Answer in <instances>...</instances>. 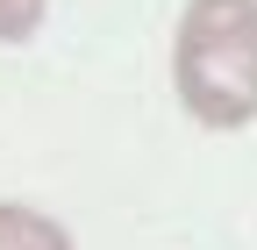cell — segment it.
I'll return each instance as SVG.
<instances>
[{"label": "cell", "instance_id": "6da1fadb", "mask_svg": "<svg viewBox=\"0 0 257 250\" xmlns=\"http://www.w3.org/2000/svg\"><path fill=\"white\" fill-rule=\"evenodd\" d=\"M172 86L200 129L257 121V0H186L172 36Z\"/></svg>", "mask_w": 257, "mask_h": 250}, {"label": "cell", "instance_id": "7a4b0ae2", "mask_svg": "<svg viewBox=\"0 0 257 250\" xmlns=\"http://www.w3.org/2000/svg\"><path fill=\"white\" fill-rule=\"evenodd\" d=\"M0 250H72V236H64V222H50L36 207L0 200Z\"/></svg>", "mask_w": 257, "mask_h": 250}, {"label": "cell", "instance_id": "3957f363", "mask_svg": "<svg viewBox=\"0 0 257 250\" xmlns=\"http://www.w3.org/2000/svg\"><path fill=\"white\" fill-rule=\"evenodd\" d=\"M50 0H0V43H29Z\"/></svg>", "mask_w": 257, "mask_h": 250}]
</instances>
